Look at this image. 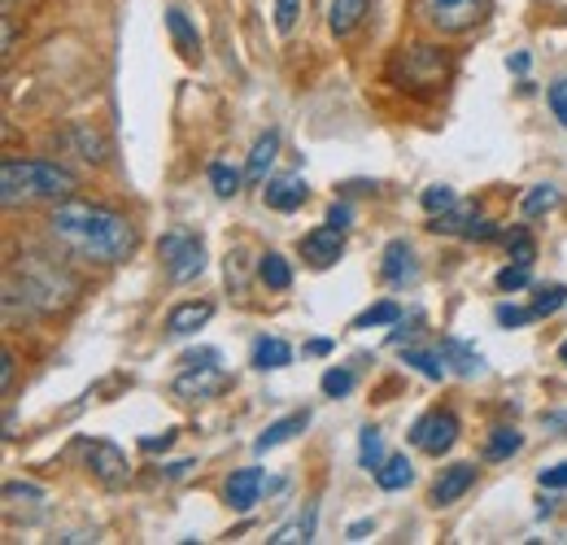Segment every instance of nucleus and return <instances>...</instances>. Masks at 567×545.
<instances>
[{"label":"nucleus","instance_id":"obj_1","mask_svg":"<svg viewBox=\"0 0 567 545\" xmlns=\"http://www.w3.org/2000/svg\"><path fill=\"white\" fill-rule=\"evenodd\" d=\"M49 236L74 254V258H87V263H123L136 245V227L110 209V205H92V202H62L49 214Z\"/></svg>","mask_w":567,"mask_h":545},{"label":"nucleus","instance_id":"obj_2","mask_svg":"<svg viewBox=\"0 0 567 545\" xmlns=\"http://www.w3.org/2000/svg\"><path fill=\"white\" fill-rule=\"evenodd\" d=\"M74 188V175L58 162H40V157H9L0 166V202H58Z\"/></svg>","mask_w":567,"mask_h":545},{"label":"nucleus","instance_id":"obj_3","mask_svg":"<svg viewBox=\"0 0 567 545\" xmlns=\"http://www.w3.org/2000/svg\"><path fill=\"white\" fill-rule=\"evenodd\" d=\"M22 292L40 306V310H53L58 301H66L74 292V279L58 263H44L40 254H27V275H22Z\"/></svg>","mask_w":567,"mask_h":545},{"label":"nucleus","instance_id":"obj_4","mask_svg":"<svg viewBox=\"0 0 567 545\" xmlns=\"http://www.w3.org/2000/svg\"><path fill=\"white\" fill-rule=\"evenodd\" d=\"M162 263L175 284H188L206 271V245L188 232H171V236H162Z\"/></svg>","mask_w":567,"mask_h":545},{"label":"nucleus","instance_id":"obj_5","mask_svg":"<svg viewBox=\"0 0 567 545\" xmlns=\"http://www.w3.org/2000/svg\"><path fill=\"white\" fill-rule=\"evenodd\" d=\"M432 31L441 35H463L485 18V0H420Z\"/></svg>","mask_w":567,"mask_h":545},{"label":"nucleus","instance_id":"obj_6","mask_svg":"<svg viewBox=\"0 0 567 545\" xmlns=\"http://www.w3.org/2000/svg\"><path fill=\"white\" fill-rule=\"evenodd\" d=\"M454 441H458V419H454L450 410H432L424 419H415V428H411V445H420L432 459L450 454Z\"/></svg>","mask_w":567,"mask_h":545},{"label":"nucleus","instance_id":"obj_7","mask_svg":"<svg viewBox=\"0 0 567 545\" xmlns=\"http://www.w3.org/2000/svg\"><path fill=\"white\" fill-rule=\"evenodd\" d=\"M87 467H92V476L101 480L105 489H123L127 476H132V467H127L123 450H118V445H110V441H92V445H87Z\"/></svg>","mask_w":567,"mask_h":545},{"label":"nucleus","instance_id":"obj_8","mask_svg":"<svg viewBox=\"0 0 567 545\" xmlns=\"http://www.w3.org/2000/svg\"><path fill=\"white\" fill-rule=\"evenodd\" d=\"M346 254V240H341V227H319V232H310V236H301V258L315 267V271H323V267H332L337 258Z\"/></svg>","mask_w":567,"mask_h":545},{"label":"nucleus","instance_id":"obj_9","mask_svg":"<svg viewBox=\"0 0 567 545\" xmlns=\"http://www.w3.org/2000/svg\"><path fill=\"white\" fill-rule=\"evenodd\" d=\"M472 484H476V467H472V463H454V467H445V472L436 476L432 502H436V506H450V502H458Z\"/></svg>","mask_w":567,"mask_h":545},{"label":"nucleus","instance_id":"obj_10","mask_svg":"<svg viewBox=\"0 0 567 545\" xmlns=\"http://www.w3.org/2000/svg\"><path fill=\"white\" fill-rule=\"evenodd\" d=\"M214 306L210 301H184V306H175L171 315H166V332L171 337H197L206 323H210Z\"/></svg>","mask_w":567,"mask_h":545},{"label":"nucleus","instance_id":"obj_11","mask_svg":"<svg viewBox=\"0 0 567 545\" xmlns=\"http://www.w3.org/2000/svg\"><path fill=\"white\" fill-rule=\"evenodd\" d=\"M306 197H310V188H306V179H297V175H280V179H271V184L262 188V202L271 205V209H280V214L301 209Z\"/></svg>","mask_w":567,"mask_h":545},{"label":"nucleus","instance_id":"obj_12","mask_svg":"<svg viewBox=\"0 0 567 545\" xmlns=\"http://www.w3.org/2000/svg\"><path fill=\"white\" fill-rule=\"evenodd\" d=\"M214 389H223V371H218V362L214 367H188L179 380H175V393L179 398H210Z\"/></svg>","mask_w":567,"mask_h":545},{"label":"nucleus","instance_id":"obj_13","mask_svg":"<svg viewBox=\"0 0 567 545\" xmlns=\"http://www.w3.org/2000/svg\"><path fill=\"white\" fill-rule=\"evenodd\" d=\"M258 493H262V472H258V467H240L236 476L227 480V502H231L236 511H249V506L258 502Z\"/></svg>","mask_w":567,"mask_h":545},{"label":"nucleus","instance_id":"obj_14","mask_svg":"<svg viewBox=\"0 0 567 545\" xmlns=\"http://www.w3.org/2000/svg\"><path fill=\"white\" fill-rule=\"evenodd\" d=\"M249 362L258 367V371H280L292 362V345L280 341V337H258L254 341V353H249Z\"/></svg>","mask_w":567,"mask_h":545},{"label":"nucleus","instance_id":"obj_15","mask_svg":"<svg viewBox=\"0 0 567 545\" xmlns=\"http://www.w3.org/2000/svg\"><path fill=\"white\" fill-rule=\"evenodd\" d=\"M306 423H310V414H306V410H297V414H284V419H276V423H271V428H267V432L254 441V450H258V454L276 450V445H284V441H292V436H297Z\"/></svg>","mask_w":567,"mask_h":545},{"label":"nucleus","instance_id":"obj_16","mask_svg":"<svg viewBox=\"0 0 567 545\" xmlns=\"http://www.w3.org/2000/svg\"><path fill=\"white\" fill-rule=\"evenodd\" d=\"M384 279L389 284H406V279H415V254H411V245L406 240H389V249H384Z\"/></svg>","mask_w":567,"mask_h":545},{"label":"nucleus","instance_id":"obj_17","mask_svg":"<svg viewBox=\"0 0 567 545\" xmlns=\"http://www.w3.org/2000/svg\"><path fill=\"white\" fill-rule=\"evenodd\" d=\"M166 27H171V35H175V49H179L188 62H197V58H202V35H197V27L184 18V9H171V13H166Z\"/></svg>","mask_w":567,"mask_h":545},{"label":"nucleus","instance_id":"obj_18","mask_svg":"<svg viewBox=\"0 0 567 545\" xmlns=\"http://www.w3.org/2000/svg\"><path fill=\"white\" fill-rule=\"evenodd\" d=\"M276 153H280V136H276V132H267V136H258V144H254V153H249V166H245V175H249V184H262V179H267V171H271V162H276Z\"/></svg>","mask_w":567,"mask_h":545},{"label":"nucleus","instance_id":"obj_19","mask_svg":"<svg viewBox=\"0 0 567 545\" xmlns=\"http://www.w3.org/2000/svg\"><path fill=\"white\" fill-rule=\"evenodd\" d=\"M367 4H371V0H332V4H328V27H332L337 35H350L358 22L367 18Z\"/></svg>","mask_w":567,"mask_h":545},{"label":"nucleus","instance_id":"obj_20","mask_svg":"<svg viewBox=\"0 0 567 545\" xmlns=\"http://www.w3.org/2000/svg\"><path fill=\"white\" fill-rule=\"evenodd\" d=\"M358 467H362V472H371V476L384 467V432H380V428H371V423H367V428H362V436H358Z\"/></svg>","mask_w":567,"mask_h":545},{"label":"nucleus","instance_id":"obj_21","mask_svg":"<svg viewBox=\"0 0 567 545\" xmlns=\"http://www.w3.org/2000/svg\"><path fill=\"white\" fill-rule=\"evenodd\" d=\"M415 480V467L406 463V454H393V459H384V467L375 472V484L384 489V493H398V489H406Z\"/></svg>","mask_w":567,"mask_h":545},{"label":"nucleus","instance_id":"obj_22","mask_svg":"<svg viewBox=\"0 0 567 545\" xmlns=\"http://www.w3.org/2000/svg\"><path fill=\"white\" fill-rule=\"evenodd\" d=\"M472 223H476V205H458V209L450 205V209H445V214H436L427 227H432L436 236H441V232H445V236H454V232H458V236H467V227H472Z\"/></svg>","mask_w":567,"mask_h":545},{"label":"nucleus","instance_id":"obj_23","mask_svg":"<svg viewBox=\"0 0 567 545\" xmlns=\"http://www.w3.org/2000/svg\"><path fill=\"white\" fill-rule=\"evenodd\" d=\"M441 358H450L458 376H481V371H485L481 353H476L467 341H445V345H441Z\"/></svg>","mask_w":567,"mask_h":545},{"label":"nucleus","instance_id":"obj_24","mask_svg":"<svg viewBox=\"0 0 567 545\" xmlns=\"http://www.w3.org/2000/svg\"><path fill=\"white\" fill-rule=\"evenodd\" d=\"M258 279H262L267 288L284 292V288L292 284V267H288V258H284V254H262V263H258Z\"/></svg>","mask_w":567,"mask_h":545},{"label":"nucleus","instance_id":"obj_25","mask_svg":"<svg viewBox=\"0 0 567 545\" xmlns=\"http://www.w3.org/2000/svg\"><path fill=\"white\" fill-rule=\"evenodd\" d=\"M524 450V436L515 432V428H494V436H489V445H485V459L497 463V459H511V454H519Z\"/></svg>","mask_w":567,"mask_h":545},{"label":"nucleus","instance_id":"obj_26","mask_svg":"<svg viewBox=\"0 0 567 545\" xmlns=\"http://www.w3.org/2000/svg\"><path fill=\"white\" fill-rule=\"evenodd\" d=\"M402 362H406V367H415L424 380H441V376H445V358H441V353H432V349H406V353H402Z\"/></svg>","mask_w":567,"mask_h":545},{"label":"nucleus","instance_id":"obj_27","mask_svg":"<svg viewBox=\"0 0 567 545\" xmlns=\"http://www.w3.org/2000/svg\"><path fill=\"white\" fill-rule=\"evenodd\" d=\"M384 323H402V306L398 301H375L371 310H362L354 328H384Z\"/></svg>","mask_w":567,"mask_h":545},{"label":"nucleus","instance_id":"obj_28","mask_svg":"<svg viewBox=\"0 0 567 545\" xmlns=\"http://www.w3.org/2000/svg\"><path fill=\"white\" fill-rule=\"evenodd\" d=\"M315 515H319V511H315V506H306V515H301V520H292V524H284V528L276 533V537H271V542H276V545L310 542V537H315Z\"/></svg>","mask_w":567,"mask_h":545},{"label":"nucleus","instance_id":"obj_29","mask_svg":"<svg viewBox=\"0 0 567 545\" xmlns=\"http://www.w3.org/2000/svg\"><path fill=\"white\" fill-rule=\"evenodd\" d=\"M567 301V288L564 284H546V288H537V297H533V310H537V319H550V315H559Z\"/></svg>","mask_w":567,"mask_h":545},{"label":"nucleus","instance_id":"obj_30","mask_svg":"<svg viewBox=\"0 0 567 545\" xmlns=\"http://www.w3.org/2000/svg\"><path fill=\"white\" fill-rule=\"evenodd\" d=\"M555 205H559V188H555V184H537V188L524 197L519 209H524V218H537V214H546V209H555Z\"/></svg>","mask_w":567,"mask_h":545},{"label":"nucleus","instance_id":"obj_31","mask_svg":"<svg viewBox=\"0 0 567 545\" xmlns=\"http://www.w3.org/2000/svg\"><path fill=\"white\" fill-rule=\"evenodd\" d=\"M210 188L223 197V202H227V197H236V193H240V171H236V166H227V162H214Z\"/></svg>","mask_w":567,"mask_h":545},{"label":"nucleus","instance_id":"obj_32","mask_svg":"<svg viewBox=\"0 0 567 545\" xmlns=\"http://www.w3.org/2000/svg\"><path fill=\"white\" fill-rule=\"evenodd\" d=\"M506 249H511V263H524V267H533V258H537V245H533V236L524 227L506 232Z\"/></svg>","mask_w":567,"mask_h":545},{"label":"nucleus","instance_id":"obj_33","mask_svg":"<svg viewBox=\"0 0 567 545\" xmlns=\"http://www.w3.org/2000/svg\"><path fill=\"white\" fill-rule=\"evenodd\" d=\"M323 393H328V398H346V393H354V371H350V367H332V371H323Z\"/></svg>","mask_w":567,"mask_h":545},{"label":"nucleus","instance_id":"obj_34","mask_svg":"<svg viewBox=\"0 0 567 545\" xmlns=\"http://www.w3.org/2000/svg\"><path fill=\"white\" fill-rule=\"evenodd\" d=\"M420 205H424L427 214L436 218V214H445V209L454 205V188H445V184H432V188H424V197H420Z\"/></svg>","mask_w":567,"mask_h":545},{"label":"nucleus","instance_id":"obj_35","mask_svg":"<svg viewBox=\"0 0 567 545\" xmlns=\"http://www.w3.org/2000/svg\"><path fill=\"white\" fill-rule=\"evenodd\" d=\"M494 319L502 323V328H524V323H533V319H537V310H533V306L524 310V306H506V301H502V306L494 310Z\"/></svg>","mask_w":567,"mask_h":545},{"label":"nucleus","instance_id":"obj_36","mask_svg":"<svg viewBox=\"0 0 567 545\" xmlns=\"http://www.w3.org/2000/svg\"><path fill=\"white\" fill-rule=\"evenodd\" d=\"M528 279H533V267L511 263V267H502V271H497V288H502V292H515V288H524Z\"/></svg>","mask_w":567,"mask_h":545},{"label":"nucleus","instance_id":"obj_37","mask_svg":"<svg viewBox=\"0 0 567 545\" xmlns=\"http://www.w3.org/2000/svg\"><path fill=\"white\" fill-rule=\"evenodd\" d=\"M276 27H280V35L297 27V0H276Z\"/></svg>","mask_w":567,"mask_h":545},{"label":"nucleus","instance_id":"obj_38","mask_svg":"<svg viewBox=\"0 0 567 545\" xmlns=\"http://www.w3.org/2000/svg\"><path fill=\"white\" fill-rule=\"evenodd\" d=\"M550 110H555V119L567 127V79H559V83L550 88Z\"/></svg>","mask_w":567,"mask_h":545},{"label":"nucleus","instance_id":"obj_39","mask_svg":"<svg viewBox=\"0 0 567 545\" xmlns=\"http://www.w3.org/2000/svg\"><path fill=\"white\" fill-rule=\"evenodd\" d=\"M537 480H542V489H567V463H559V467H546Z\"/></svg>","mask_w":567,"mask_h":545},{"label":"nucleus","instance_id":"obj_40","mask_svg":"<svg viewBox=\"0 0 567 545\" xmlns=\"http://www.w3.org/2000/svg\"><path fill=\"white\" fill-rule=\"evenodd\" d=\"M214 362H218L214 349H193V353H184V367H214Z\"/></svg>","mask_w":567,"mask_h":545},{"label":"nucleus","instance_id":"obj_41","mask_svg":"<svg viewBox=\"0 0 567 545\" xmlns=\"http://www.w3.org/2000/svg\"><path fill=\"white\" fill-rule=\"evenodd\" d=\"M350 218H354V209H350V205H346V202H341V205H332V209H328V223H332V227H341V232L350 227Z\"/></svg>","mask_w":567,"mask_h":545},{"label":"nucleus","instance_id":"obj_42","mask_svg":"<svg viewBox=\"0 0 567 545\" xmlns=\"http://www.w3.org/2000/svg\"><path fill=\"white\" fill-rule=\"evenodd\" d=\"M175 445V432H162V436H144L141 450H148V454H157V450H171Z\"/></svg>","mask_w":567,"mask_h":545},{"label":"nucleus","instance_id":"obj_43","mask_svg":"<svg viewBox=\"0 0 567 545\" xmlns=\"http://www.w3.org/2000/svg\"><path fill=\"white\" fill-rule=\"evenodd\" d=\"M497 227L494 223H485V218H476V223H472V227H467V240H489V236H494Z\"/></svg>","mask_w":567,"mask_h":545},{"label":"nucleus","instance_id":"obj_44","mask_svg":"<svg viewBox=\"0 0 567 545\" xmlns=\"http://www.w3.org/2000/svg\"><path fill=\"white\" fill-rule=\"evenodd\" d=\"M371 528H375L371 520H358V524H350V533H346V537H350V542H362V537H367Z\"/></svg>","mask_w":567,"mask_h":545},{"label":"nucleus","instance_id":"obj_45","mask_svg":"<svg viewBox=\"0 0 567 545\" xmlns=\"http://www.w3.org/2000/svg\"><path fill=\"white\" fill-rule=\"evenodd\" d=\"M506 66L515 70V74H524V70H528V53H515V58H511V62H506Z\"/></svg>","mask_w":567,"mask_h":545},{"label":"nucleus","instance_id":"obj_46","mask_svg":"<svg viewBox=\"0 0 567 545\" xmlns=\"http://www.w3.org/2000/svg\"><path fill=\"white\" fill-rule=\"evenodd\" d=\"M306 349H310V353H332V341H310Z\"/></svg>","mask_w":567,"mask_h":545},{"label":"nucleus","instance_id":"obj_47","mask_svg":"<svg viewBox=\"0 0 567 545\" xmlns=\"http://www.w3.org/2000/svg\"><path fill=\"white\" fill-rule=\"evenodd\" d=\"M559 358H564V367H567V341L559 345Z\"/></svg>","mask_w":567,"mask_h":545}]
</instances>
